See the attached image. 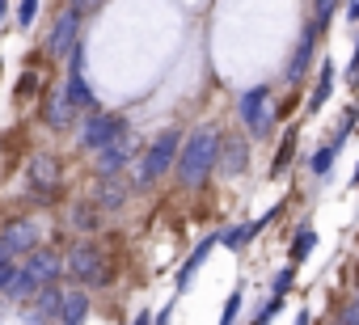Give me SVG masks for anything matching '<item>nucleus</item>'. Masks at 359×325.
I'll use <instances>...</instances> for the list:
<instances>
[{"label":"nucleus","mask_w":359,"mask_h":325,"mask_svg":"<svg viewBox=\"0 0 359 325\" xmlns=\"http://www.w3.org/2000/svg\"><path fill=\"white\" fill-rule=\"evenodd\" d=\"M220 127L216 123H199L195 131H187L182 152H177V165H173V182L177 191H203L216 178V156H220Z\"/></svg>","instance_id":"obj_1"},{"label":"nucleus","mask_w":359,"mask_h":325,"mask_svg":"<svg viewBox=\"0 0 359 325\" xmlns=\"http://www.w3.org/2000/svg\"><path fill=\"white\" fill-rule=\"evenodd\" d=\"M64 275L85 291L110 287V254H106V245L97 237H76L64 249Z\"/></svg>","instance_id":"obj_2"},{"label":"nucleus","mask_w":359,"mask_h":325,"mask_svg":"<svg viewBox=\"0 0 359 325\" xmlns=\"http://www.w3.org/2000/svg\"><path fill=\"white\" fill-rule=\"evenodd\" d=\"M182 131L177 127H165V131H156L148 144H144V152H140V170H135V182H131V191H152V186H161L169 174H173V165H177V152H182Z\"/></svg>","instance_id":"obj_3"},{"label":"nucleus","mask_w":359,"mask_h":325,"mask_svg":"<svg viewBox=\"0 0 359 325\" xmlns=\"http://www.w3.org/2000/svg\"><path fill=\"white\" fill-rule=\"evenodd\" d=\"M275 85H250L237 93V127L250 135V144H266L279 127L275 118Z\"/></svg>","instance_id":"obj_4"},{"label":"nucleus","mask_w":359,"mask_h":325,"mask_svg":"<svg viewBox=\"0 0 359 325\" xmlns=\"http://www.w3.org/2000/svg\"><path fill=\"white\" fill-rule=\"evenodd\" d=\"M127 131H131V118L123 110H89L76 123V152L81 156H97L102 148H110Z\"/></svg>","instance_id":"obj_5"},{"label":"nucleus","mask_w":359,"mask_h":325,"mask_svg":"<svg viewBox=\"0 0 359 325\" xmlns=\"http://www.w3.org/2000/svg\"><path fill=\"white\" fill-rule=\"evenodd\" d=\"M317 47H321V34H317V26L304 18L300 39H296V47H292L287 64H283V85H287L292 93H300V89L313 81V72H317Z\"/></svg>","instance_id":"obj_6"},{"label":"nucleus","mask_w":359,"mask_h":325,"mask_svg":"<svg viewBox=\"0 0 359 325\" xmlns=\"http://www.w3.org/2000/svg\"><path fill=\"white\" fill-rule=\"evenodd\" d=\"M81 30H85V18L72 13V9H60V13L51 18L47 34H43V55H47V60H68L72 47L81 43Z\"/></svg>","instance_id":"obj_7"},{"label":"nucleus","mask_w":359,"mask_h":325,"mask_svg":"<svg viewBox=\"0 0 359 325\" xmlns=\"http://www.w3.org/2000/svg\"><path fill=\"white\" fill-rule=\"evenodd\" d=\"M254 165V144H250V135L241 131H224L220 135V156H216V178L220 182H237L245 170Z\"/></svg>","instance_id":"obj_8"},{"label":"nucleus","mask_w":359,"mask_h":325,"mask_svg":"<svg viewBox=\"0 0 359 325\" xmlns=\"http://www.w3.org/2000/svg\"><path fill=\"white\" fill-rule=\"evenodd\" d=\"M140 152H144V144H140V135H135V127H131L127 135H118L110 148H102V152L93 156V178H123V170L131 165Z\"/></svg>","instance_id":"obj_9"},{"label":"nucleus","mask_w":359,"mask_h":325,"mask_svg":"<svg viewBox=\"0 0 359 325\" xmlns=\"http://www.w3.org/2000/svg\"><path fill=\"white\" fill-rule=\"evenodd\" d=\"M43 237H47V224L39 216H18V220H9L5 228H0V241H5V249H9L13 262H22L26 254H34L43 245Z\"/></svg>","instance_id":"obj_10"},{"label":"nucleus","mask_w":359,"mask_h":325,"mask_svg":"<svg viewBox=\"0 0 359 325\" xmlns=\"http://www.w3.org/2000/svg\"><path fill=\"white\" fill-rule=\"evenodd\" d=\"M39 287H51V283H60L64 279V254L55 249V245H39L34 254H26L22 262H18Z\"/></svg>","instance_id":"obj_11"},{"label":"nucleus","mask_w":359,"mask_h":325,"mask_svg":"<svg viewBox=\"0 0 359 325\" xmlns=\"http://www.w3.org/2000/svg\"><path fill=\"white\" fill-rule=\"evenodd\" d=\"M76 123H81V114H76V106L68 102L64 81H55V85L47 89V97H43V127H47V131H68V127H76Z\"/></svg>","instance_id":"obj_12"},{"label":"nucleus","mask_w":359,"mask_h":325,"mask_svg":"<svg viewBox=\"0 0 359 325\" xmlns=\"http://www.w3.org/2000/svg\"><path fill=\"white\" fill-rule=\"evenodd\" d=\"M216 245H220V228H216V233H208V237H203V241H199V245L187 254V262L177 266V275H173V291H177V296H187V291H191L195 275L208 266V258L216 254Z\"/></svg>","instance_id":"obj_13"},{"label":"nucleus","mask_w":359,"mask_h":325,"mask_svg":"<svg viewBox=\"0 0 359 325\" xmlns=\"http://www.w3.org/2000/svg\"><path fill=\"white\" fill-rule=\"evenodd\" d=\"M26 178L43 191V199L51 203L55 199V186H60V160L51 152H30L26 156Z\"/></svg>","instance_id":"obj_14"},{"label":"nucleus","mask_w":359,"mask_h":325,"mask_svg":"<svg viewBox=\"0 0 359 325\" xmlns=\"http://www.w3.org/2000/svg\"><path fill=\"white\" fill-rule=\"evenodd\" d=\"M135 191H131V182H123V178H97V186H93V195H89V203L102 212V216H114V212H123L127 207V199H131Z\"/></svg>","instance_id":"obj_15"},{"label":"nucleus","mask_w":359,"mask_h":325,"mask_svg":"<svg viewBox=\"0 0 359 325\" xmlns=\"http://www.w3.org/2000/svg\"><path fill=\"white\" fill-rule=\"evenodd\" d=\"M334 76H338L334 60H317V72H313V81H309V102H304V114H321V110H325V102L334 97Z\"/></svg>","instance_id":"obj_16"},{"label":"nucleus","mask_w":359,"mask_h":325,"mask_svg":"<svg viewBox=\"0 0 359 325\" xmlns=\"http://www.w3.org/2000/svg\"><path fill=\"white\" fill-rule=\"evenodd\" d=\"M89 312H93V296L85 287H64L55 325H89Z\"/></svg>","instance_id":"obj_17"},{"label":"nucleus","mask_w":359,"mask_h":325,"mask_svg":"<svg viewBox=\"0 0 359 325\" xmlns=\"http://www.w3.org/2000/svg\"><path fill=\"white\" fill-rule=\"evenodd\" d=\"M64 224H68L76 237H97V233H102V224H106V216H102L89 199H81V203H72V207L64 212Z\"/></svg>","instance_id":"obj_18"},{"label":"nucleus","mask_w":359,"mask_h":325,"mask_svg":"<svg viewBox=\"0 0 359 325\" xmlns=\"http://www.w3.org/2000/svg\"><path fill=\"white\" fill-rule=\"evenodd\" d=\"M64 89H68V102L76 106V114L102 110V102H97V93H93V85H89L85 72H68V76H64Z\"/></svg>","instance_id":"obj_19"},{"label":"nucleus","mask_w":359,"mask_h":325,"mask_svg":"<svg viewBox=\"0 0 359 325\" xmlns=\"http://www.w3.org/2000/svg\"><path fill=\"white\" fill-rule=\"evenodd\" d=\"M296 144H300V127H283L279 144H275V156H271V178H283L296 160Z\"/></svg>","instance_id":"obj_20"},{"label":"nucleus","mask_w":359,"mask_h":325,"mask_svg":"<svg viewBox=\"0 0 359 325\" xmlns=\"http://www.w3.org/2000/svg\"><path fill=\"white\" fill-rule=\"evenodd\" d=\"M313 249H317V228L304 220V224L292 233V241H287V262H292V266H304V262L313 258Z\"/></svg>","instance_id":"obj_21"},{"label":"nucleus","mask_w":359,"mask_h":325,"mask_svg":"<svg viewBox=\"0 0 359 325\" xmlns=\"http://www.w3.org/2000/svg\"><path fill=\"white\" fill-rule=\"evenodd\" d=\"M60 300H64V287H60V283H51V287H43V291L30 300V308H34V312L51 325V321L60 317Z\"/></svg>","instance_id":"obj_22"},{"label":"nucleus","mask_w":359,"mask_h":325,"mask_svg":"<svg viewBox=\"0 0 359 325\" xmlns=\"http://www.w3.org/2000/svg\"><path fill=\"white\" fill-rule=\"evenodd\" d=\"M334 160H338V148H334V144H317V148L309 152L304 165H309L313 178H330V174H334Z\"/></svg>","instance_id":"obj_23"},{"label":"nucleus","mask_w":359,"mask_h":325,"mask_svg":"<svg viewBox=\"0 0 359 325\" xmlns=\"http://www.w3.org/2000/svg\"><path fill=\"white\" fill-rule=\"evenodd\" d=\"M355 127H359V106H346V110H342V123L330 131V139H325V144H334V148L342 152V148H346V139L355 135Z\"/></svg>","instance_id":"obj_24"},{"label":"nucleus","mask_w":359,"mask_h":325,"mask_svg":"<svg viewBox=\"0 0 359 325\" xmlns=\"http://www.w3.org/2000/svg\"><path fill=\"white\" fill-rule=\"evenodd\" d=\"M338 5H342V0H313V13H309V22L317 26V34H325V30L334 26V18H338Z\"/></svg>","instance_id":"obj_25"},{"label":"nucleus","mask_w":359,"mask_h":325,"mask_svg":"<svg viewBox=\"0 0 359 325\" xmlns=\"http://www.w3.org/2000/svg\"><path fill=\"white\" fill-rule=\"evenodd\" d=\"M241 308H245V283H237V287L224 296V308H220V325H237V321H241Z\"/></svg>","instance_id":"obj_26"},{"label":"nucleus","mask_w":359,"mask_h":325,"mask_svg":"<svg viewBox=\"0 0 359 325\" xmlns=\"http://www.w3.org/2000/svg\"><path fill=\"white\" fill-rule=\"evenodd\" d=\"M250 241H254V237H250V220H245V224H229V228H220V245L233 249V254H241Z\"/></svg>","instance_id":"obj_27"},{"label":"nucleus","mask_w":359,"mask_h":325,"mask_svg":"<svg viewBox=\"0 0 359 325\" xmlns=\"http://www.w3.org/2000/svg\"><path fill=\"white\" fill-rule=\"evenodd\" d=\"M39 9H43V0H18V9H13V26H18L22 34H30V30H34V22H39Z\"/></svg>","instance_id":"obj_28"},{"label":"nucleus","mask_w":359,"mask_h":325,"mask_svg":"<svg viewBox=\"0 0 359 325\" xmlns=\"http://www.w3.org/2000/svg\"><path fill=\"white\" fill-rule=\"evenodd\" d=\"M283 304H287L283 296H266V300H262V304L254 308V317H250L245 325H271V321H275V317L283 312Z\"/></svg>","instance_id":"obj_29"},{"label":"nucleus","mask_w":359,"mask_h":325,"mask_svg":"<svg viewBox=\"0 0 359 325\" xmlns=\"http://www.w3.org/2000/svg\"><path fill=\"white\" fill-rule=\"evenodd\" d=\"M296 270H300V266L283 262V266H279V270L271 275V296H283V300H287V291L296 287Z\"/></svg>","instance_id":"obj_30"},{"label":"nucleus","mask_w":359,"mask_h":325,"mask_svg":"<svg viewBox=\"0 0 359 325\" xmlns=\"http://www.w3.org/2000/svg\"><path fill=\"white\" fill-rule=\"evenodd\" d=\"M338 325H359V296H351L342 308H338V317H334Z\"/></svg>","instance_id":"obj_31"},{"label":"nucleus","mask_w":359,"mask_h":325,"mask_svg":"<svg viewBox=\"0 0 359 325\" xmlns=\"http://www.w3.org/2000/svg\"><path fill=\"white\" fill-rule=\"evenodd\" d=\"M30 93H39V72H22V81H18V97L26 102Z\"/></svg>","instance_id":"obj_32"},{"label":"nucleus","mask_w":359,"mask_h":325,"mask_svg":"<svg viewBox=\"0 0 359 325\" xmlns=\"http://www.w3.org/2000/svg\"><path fill=\"white\" fill-rule=\"evenodd\" d=\"M97 5H102V0H64V9H72V13H81V18L97 13Z\"/></svg>","instance_id":"obj_33"},{"label":"nucleus","mask_w":359,"mask_h":325,"mask_svg":"<svg viewBox=\"0 0 359 325\" xmlns=\"http://www.w3.org/2000/svg\"><path fill=\"white\" fill-rule=\"evenodd\" d=\"M346 85L359 89V39H355V55H351V64H346Z\"/></svg>","instance_id":"obj_34"},{"label":"nucleus","mask_w":359,"mask_h":325,"mask_svg":"<svg viewBox=\"0 0 359 325\" xmlns=\"http://www.w3.org/2000/svg\"><path fill=\"white\" fill-rule=\"evenodd\" d=\"M13 270H18V262H0V291L9 287V279H13Z\"/></svg>","instance_id":"obj_35"},{"label":"nucleus","mask_w":359,"mask_h":325,"mask_svg":"<svg viewBox=\"0 0 359 325\" xmlns=\"http://www.w3.org/2000/svg\"><path fill=\"white\" fill-rule=\"evenodd\" d=\"M346 22L359 26V0H346Z\"/></svg>","instance_id":"obj_36"},{"label":"nucleus","mask_w":359,"mask_h":325,"mask_svg":"<svg viewBox=\"0 0 359 325\" xmlns=\"http://www.w3.org/2000/svg\"><path fill=\"white\" fill-rule=\"evenodd\" d=\"M127 325H152V312H148V308H140V312H135Z\"/></svg>","instance_id":"obj_37"},{"label":"nucleus","mask_w":359,"mask_h":325,"mask_svg":"<svg viewBox=\"0 0 359 325\" xmlns=\"http://www.w3.org/2000/svg\"><path fill=\"white\" fill-rule=\"evenodd\" d=\"M292 325H313V312H309V308H300V312H296V321H292Z\"/></svg>","instance_id":"obj_38"},{"label":"nucleus","mask_w":359,"mask_h":325,"mask_svg":"<svg viewBox=\"0 0 359 325\" xmlns=\"http://www.w3.org/2000/svg\"><path fill=\"white\" fill-rule=\"evenodd\" d=\"M9 5H13V0H0V26H5V18H13V9H9Z\"/></svg>","instance_id":"obj_39"},{"label":"nucleus","mask_w":359,"mask_h":325,"mask_svg":"<svg viewBox=\"0 0 359 325\" xmlns=\"http://www.w3.org/2000/svg\"><path fill=\"white\" fill-rule=\"evenodd\" d=\"M0 262H13V258H9V249H5V241H0Z\"/></svg>","instance_id":"obj_40"},{"label":"nucleus","mask_w":359,"mask_h":325,"mask_svg":"<svg viewBox=\"0 0 359 325\" xmlns=\"http://www.w3.org/2000/svg\"><path fill=\"white\" fill-rule=\"evenodd\" d=\"M351 186H355V191H359V165H355V174H351Z\"/></svg>","instance_id":"obj_41"},{"label":"nucleus","mask_w":359,"mask_h":325,"mask_svg":"<svg viewBox=\"0 0 359 325\" xmlns=\"http://www.w3.org/2000/svg\"><path fill=\"white\" fill-rule=\"evenodd\" d=\"M351 287H355V296H359V266H355V279H351Z\"/></svg>","instance_id":"obj_42"},{"label":"nucleus","mask_w":359,"mask_h":325,"mask_svg":"<svg viewBox=\"0 0 359 325\" xmlns=\"http://www.w3.org/2000/svg\"><path fill=\"white\" fill-rule=\"evenodd\" d=\"M325 325H338V321H325Z\"/></svg>","instance_id":"obj_43"}]
</instances>
